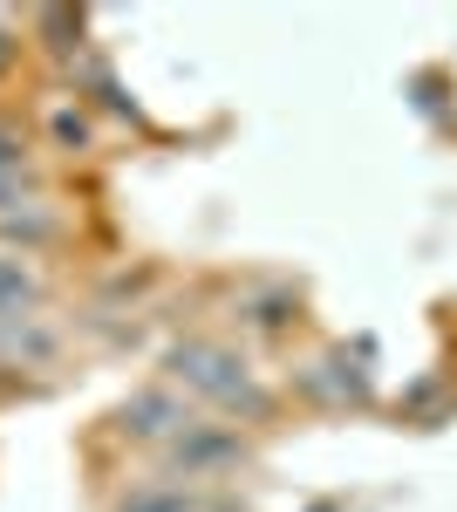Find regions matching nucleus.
Wrapping results in <instances>:
<instances>
[{
    "label": "nucleus",
    "instance_id": "nucleus-1",
    "mask_svg": "<svg viewBox=\"0 0 457 512\" xmlns=\"http://www.w3.org/2000/svg\"><path fill=\"white\" fill-rule=\"evenodd\" d=\"M171 369H178V383L219 396V403H232V410H239V403H246V410H260V390L246 383V369H239L226 349H212V342H185V349L171 355Z\"/></svg>",
    "mask_w": 457,
    "mask_h": 512
},
{
    "label": "nucleus",
    "instance_id": "nucleus-2",
    "mask_svg": "<svg viewBox=\"0 0 457 512\" xmlns=\"http://www.w3.org/2000/svg\"><path fill=\"white\" fill-rule=\"evenodd\" d=\"M178 424L191 431V417L171 403V396H157V390L130 396V410H123V431H137V437H164V431H178Z\"/></svg>",
    "mask_w": 457,
    "mask_h": 512
},
{
    "label": "nucleus",
    "instance_id": "nucleus-3",
    "mask_svg": "<svg viewBox=\"0 0 457 512\" xmlns=\"http://www.w3.org/2000/svg\"><path fill=\"white\" fill-rule=\"evenodd\" d=\"M178 458H185V465H226V458H239V437L198 431V424H191V431L178 437Z\"/></svg>",
    "mask_w": 457,
    "mask_h": 512
},
{
    "label": "nucleus",
    "instance_id": "nucleus-4",
    "mask_svg": "<svg viewBox=\"0 0 457 512\" xmlns=\"http://www.w3.org/2000/svg\"><path fill=\"white\" fill-rule=\"evenodd\" d=\"M123 512H191V499H185V492L151 485V492H130V499H123Z\"/></svg>",
    "mask_w": 457,
    "mask_h": 512
},
{
    "label": "nucleus",
    "instance_id": "nucleus-5",
    "mask_svg": "<svg viewBox=\"0 0 457 512\" xmlns=\"http://www.w3.org/2000/svg\"><path fill=\"white\" fill-rule=\"evenodd\" d=\"M35 294V280H28V267L21 260H0V308H21Z\"/></svg>",
    "mask_w": 457,
    "mask_h": 512
},
{
    "label": "nucleus",
    "instance_id": "nucleus-6",
    "mask_svg": "<svg viewBox=\"0 0 457 512\" xmlns=\"http://www.w3.org/2000/svg\"><path fill=\"white\" fill-rule=\"evenodd\" d=\"M55 137H62V144H82V137H89V123H82L76 110H55Z\"/></svg>",
    "mask_w": 457,
    "mask_h": 512
},
{
    "label": "nucleus",
    "instance_id": "nucleus-7",
    "mask_svg": "<svg viewBox=\"0 0 457 512\" xmlns=\"http://www.w3.org/2000/svg\"><path fill=\"white\" fill-rule=\"evenodd\" d=\"M0 62H7V41H0Z\"/></svg>",
    "mask_w": 457,
    "mask_h": 512
}]
</instances>
